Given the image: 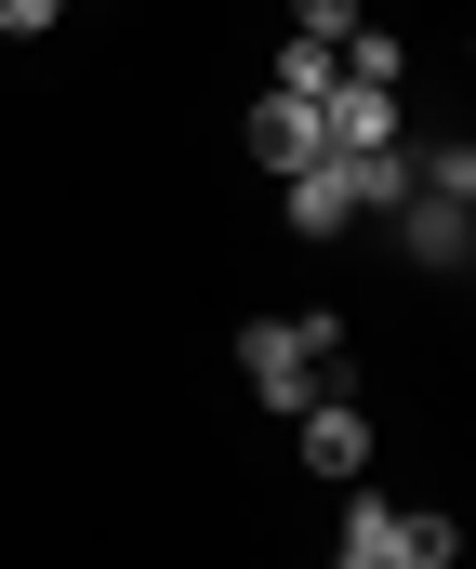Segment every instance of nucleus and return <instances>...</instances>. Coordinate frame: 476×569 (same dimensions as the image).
I'll use <instances>...</instances> for the list:
<instances>
[{
    "mask_svg": "<svg viewBox=\"0 0 476 569\" xmlns=\"http://www.w3.org/2000/svg\"><path fill=\"white\" fill-rule=\"evenodd\" d=\"M239 371H252V398L292 425L317 398H344V318H252V331H239Z\"/></svg>",
    "mask_w": 476,
    "mask_h": 569,
    "instance_id": "f257e3e1",
    "label": "nucleus"
},
{
    "mask_svg": "<svg viewBox=\"0 0 476 569\" xmlns=\"http://www.w3.org/2000/svg\"><path fill=\"white\" fill-rule=\"evenodd\" d=\"M278 212H292V239L357 226V212H371V159H305V172H278Z\"/></svg>",
    "mask_w": 476,
    "mask_h": 569,
    "instance_id": "f03ea898",
    "label": "nucleus"
},
{
    "mask_svg": "<svg viewBox=\"0 0 476 569\" xmlns=\"http://www.w3.org/2000/svg\"><path fill=\"white\" fill-rule=\"evenodd\" d=\"M292 450H305L331 490H357V477H371V411H357V398H317V411H292Z\"/></svg>",
    "mask_w": 476,
    "mask_h": 569,
    "instance_id": "7ed1b4c3",
    "label": "nucleus"
},
{
    "mask_svg": "<svg viewBox=\"0 0 476 569\" xmlns=\"http://www.w3.org/2000/svg\"><path fill=\"white\" fill-rule=\"evenodd\" d=\"M317 133H331V159H384L397 146V93L384 80H331L317 93Z\"/></svg>",
    "mask_w": 476,
    "mask_h": 569,
    "instance_id": "20e7f679",
    "label": "nucleus"
},
{
    "mask_svg": "<svg viewBox=\"0 0 476 569\" xmlns=\"http://www.w3.org/2000/svg\"><path fill=\"white\" fill-rule=\"evenodd\" d=\"M331 569H424L411 557V503H371V490H357V503L331 517Z\"/></svg>",
    "mask_w": 476,
    "mask_h": 569,
    "instance_id": "39448f33",
    "label": "nucleus"
},
{
    "mask_svg": "<svg viewBox=\"0 0 476 569\" xmlns=\"http://www.w3.org/2000/svg\"><path fill=\"white\" fill-rule=\"evenodd\" d=\"M252 159H265V172H305V159H331V133H317L305 93H265V107H252Z\"/></svg>",
    "mask_w": 476,
    "mask_h": 569,
    "instance_id": "423d86ee",
    "label": "nucleus"
},
{
    "mask_svg": "<svg viewBox=\"0 0 476 569\" xmlns=\"http://www.w3.org/2000/svg\"><path fill=\"white\" fill-rule=\"evenodd\" d=\"M464 199H424V186H411V199H397V239H411V266H464Z\"/></svg>",
    "mask_w": 476,
    "mask_h": 569,
    "instance_id": "0eeeda50",
    "label": "nucleus"
},
{
    "mask_svg": "<svg viewBox=\"0 0 476 569\" xmlns=\"http://www.w3.org/2000/svg\"><path fill=\"white\" fill-rule=\"evenodd\" d=\"M411 186H424V199H464V212H476V146H424V159H411Z\"/></svg>",
    "mask_w": 476,
    "mask_h": 569,
    "instance_id": "6e6552de",
    "label": "nucleus"
},
{
    "mask_svg": "<svg viewBox=\"0 0 476 569\" xmlns=\"http://www.w3.org/2000/svg\"><path fill=\"white\" fill-rule=\"evenodd\" d=\"M331 80H344V53H331V40H292V53H278V93H305V107H317Z\"/></svg>",
    "mask_w": 476,
    "mask_h": 569,
    "instance_id": "1a4fd4ad",
    "label": "nucleus"
},
{
    "mask_svg": "<svg viewBox=\"0 0 476 569\" xmlns=\"http://www.w3.org/2000/svg\"><path fill=\"white\" fill-rule=\"evenodd\" d=\"M344 80H384V93H397V80H411V53H397L384 27H357V40H344Z\"/></svg>",
    "mask_w": 476,
    "mask_h": 569,
    "instance_id": "9d476101",
    "label": "nucleus"
},
{
    "mask_svg": "<svg viewBox=\"0 0 476 569\" xmlns=\"http://www.w3.org/2000/svg\"><path fill=\"white\" fill-rule=\"evenodd\" d=\"M357 27H371V13H357V0H292V40H331V53H344V40H357Z\"/></svg>",
    "mask_w": 476,
    "mask_h": 569,
    "instance_id": "9b49d317",
    "label": "nucleus"
},
{
    "mask_svg": "<svg viewBox=\"0 0 476 569\" xmlns=\"http://www.w3.org/2000/svg\"><path fill=\"white\" fill-rule=\"evenodd\" d=\"M411 557H424V569H450V557H464V517H437V503H411Z\"/></svg>",
    "mask_w": 476,
    "mask_h": 569,
    "instance_id": "f8f14e48",
    "label": "nucleus"
},
{
    "mask_svg": "<svg viewBox=\"0 0 476 569\" xmlns=\"http://www.w3.org/2000/svg\"><path fill=\"white\" fill-rule=\"evenodd\" d=\"M53 13H67V0H0V40H40Z\"/></svg>",
    "mask_w": 476,
    "mask_h": 569,
    "instance_id": "ddd939ff",
    "label": "nucleus"
},
{
    "mask_svg": "<svg viewBox=\"0 0 476 569\" xmlns=\"http://www.w3.org/2000/svg\"><path fill=\"white\" fill-rule=\"evenodd\" d=\"M464 266H476V226H464Z\"/></svg>",
    "mask_w": 476,
    "mask_h": 569,
    "instance_id": "4468645a",
    "label": "nucleus"
}]
</instances>
